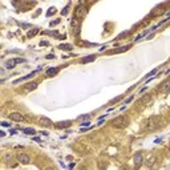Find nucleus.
I'll return each mask as SVG.
<instances>
[{
    "label": "nucleus",
    "instance_id": "nucleus-23",
    "mask_svg": "<svg viewBox=\"0 0 170 170\" xmlns=\"http://www.w3.org/2000/svg\"><path fill=\"white\" fill-rule=\"evenodd\" d=\"M68 9H69V5H66V7L64 8V9H62V11H61V15H62V16H65L66 13H68Z\"/></svg>",
    "mask_w": 170,
    "mask_h": 170
},
{
    "label": "nucleus",
    "instance_id": "nucleus-7",
    "mask_svg": "<svg viewBox=\"0 0 170 170\" xmlns=\"http://www.w3.org/2000/svg\"><path fill=\"white\" fill-rule=\"evenodd\" d=\"M16 62H25V60H24V58H11V60L5 61V68H8V69L15 68Z\"/></svg>",
    "mask_w": 170,
    "mask_h": 170
},
{
    "label": "nucleus",
    "instance_id": "nucleus-27",
    "mask_svg": "<svg viewBox=\"0 0 170 170\" xmlns=\"http://www.w3.org/2000/svg\"><path fill=\"white\" fill-rule=\"evenodd\" d=\"M53 57H54L53 54H46V56H45V58H46V60H50V58H53Z\"/></svg>",
    "mask_w": 170,
    "mask_h": 170
},
{
    "label": "nucleus",
    "instance_id": "nucleus-17",
    "mask_svg": "<svg viewBox=\"0 0 170 170\" xmlns=\"http://www.w3.org/2000/svg\"><path fill=\"white\" fill-rule=\"evenodd\" d=\"M58 48H60V49H64V50H72L73 49V45H70V44H60Z\"/></svg>",
    "mask_w": 170,
    "mask_h": 170
},
{
    "label": "nucleus",
    "instance_id": "nucleus-20",
    "mask_svg": "<svg viewBox=\"0 0 170 170\" xmlns=\"http://www.w3.org/2000/svg\"><path fill=\"white\" fill-rule=\"evenodd\" d=\"M24 133H25V134H35L36 131H35V129H32V127H27V129H24Z\"/></svg>",
    "mask_w": 170,
    "mask_h": 170
},
{
    "label": "nucleus",
    "instance_id": "nucleus-28",
    "mask_svg": "<svg viewBox=\"0 0 170 170\" xmlns=\"http://www.w3.org/2000/svg\"><path fill=\"white\" fill-rule=\"evenodd\" d=\"M0 125H1V126H11V124H8V122H4V121H3V122H1Z\"/></svg>",
    "mask_w": 170,
    "mask_h": 170
},
{
    "label": "nucleus",
    "instance_id": "nucleus-26",
    "mask_svg": "<svg viewBox=\"0 0 170 170\" xmlns=\"http://www.w3.org/2000/svg\"><path fill=\"white\" fill-rule=\"evenodd\" d=\"M120 100H121V97H116V98H113V100L110 101V102L113 104V102H117V101H120Z\"/></svg>",
    "mask_w": 170,
    "mask_h": 170
},
{
    "label": "nucleus",
    "instance_id": "nucleus-5",
    "mask_svg": "<svg viewBox=\"0 0 170 170\" xmlns=\"http://www.w3.org/2000/svg\"><path fill=\"white\" fill-rule=\"evenodd\" d=\"M16 158H17V162L21 163V165H28V163H31V157L25 153H19V154L16 155Z\"/></svg>",
    "mask_w": 170,
    "mask_h": 170
},
{
    "label": "nucleus",
    "instance_id": "nucleus-9",
    "mask_svg": "<svg viewBox=\"0 0 170 170\" xmlns=\"http://www.w3.org/2000/svg\"><path fill=\"white\" fill-rule=\"evenodd\" d=\"M52 124H53L52 120L48 118V117H41V118H39V125H41L42 127H44V126H50Z\"/></svg>",
    "mask_w": 170,
    "mask_h": 170
},
{
    "label": "nucleus",
    "instance_id": "nucleus-8",
    "mask_svg": "<svg viewBox=\"0 0 170 170\" xmlns=\"http://www.w3.org/2000/svg\"><path fill=\"white\" fill-rule=\"evenodd\" d=\"M158 90L161 93H169L170 92V80H166V81H163L162 84L159 85Z\"/></svg>",
    "mask_w": 170,
    "mask_h": 170
},
{
    "label": "nucleus",
    "instance_id": "nucleus-13",
    "mask_svg": "<svg viewBox=\"0 0 170 170\" xmlns=\"http://www.w3.org/2000/svg\"><path fill=\"white\" fill-rule=\"evenodd\" d=\"M72 27H73V33H76L77 35L78 31H80V21H78L77 19H73V21H72Z\"/></svg>",
    "mask_w": 170,
    "mask_h": 170
},
{
    "label": "nucleus",
    "instance_id": "nucleus-6",
    "mask_svg": "<svg viewBox=\"0 0 170 170\" xmlns=\"http://www.w3.org/2000/svg\"><path fill=\"white\" fill-rule=\"evenodd\" d=\"M8 118L11 121H13V122H21V121L24 120L23 114H21V113H17V112L9 113V114H8Z\"/></svg>",
    "mask_w": 170,
    "mask_h": 170
},
{
    "label": "nucleus",
    "instance_id": "nucleus-4",
    "mask_svg": "<svg viewBox=\"0 0 170 170\" xmlns=\"http://www.w3.org/2000/svg\"><path fill=\"white\" fill-rule=\"evenodd\" d=\"M158 126H159V118L158 117H151V118H149V121H147V129H149V130L153 131Z\"/></svg>",
    "mask_w": 170,
    "mask_h": 170
},
{
    "label": "nucleus",
    "instance_id": "nucleus-18",
    "mask_svg": "<svg viewBox=\"0 0 170 170\" xmlns=\"http://www.w3.org/2000/svg\"><path fill=\"white\" fill-rule=\"evenodd\" d=\"M155 161H157V159H155V157H154V155H151L150 158H149V159L146 161V167H151L153 165H154Z\"/></svg>",
    "mask_w": 170,
    "mask_h": 170
},
{
    "label": "nucleus",
    "instance_id": "nucleus-22",
    "mask_svg": "<svg viewBox=\"0 0 170 170\" xmlns=\"http://www.w3.org/2000/svg\"><path fill=\"white\" fill-rule=\"evenodd\" d=\"M146 33H149V31H143L142 33H141V35H138V36H137V37H135V41H138V40H141V39H142V37H143V36L146 35Z\"/></svg>",
    "mask_w": 170,
    "mask_h": 170
},
{
    "label": "nucleus",
    "instance_id": "nucleus-15",
    "mask_svg": "<svg viewBox=\"0 0 170 170\" xmlns=\"http://www.w3.org/2000/svg\"><path fill=\"white\" fill-rule=\"evenodd\" d=\"M58 68H50V69H48L46 70V74L49 76V77H52V76H56V74L58 73Z\"/></svg>",
    "mask_w": 170,
    "mask_h": 170
},
{
    "label": "nucleus",
    "instance_id": "nucleus-32",
    "mask_svg": "<svg viewBox=\"0 0 170 170\" xmlns=\"http://www.w3.org/2000/svg\"><path fill=\"white\" fill-rule=\"evenodd\" d=\"M44 170H56L54 167H52V166H49V167H46V169H44Z\"/></svg>",
    "mask_w": 170,
    "mask_h": 170
},
{
    "label": "nucleus",
    "instance_id": "nucleus-25",
    "mask_svg": "<svg viewBox=\"0 0 170 170\" xmlns=\"http://www.w3.org/2000/svg\"><path fill=\"white\" fill-rule=\"evenodd\" d=\"M155 72H157V68H155V69H153L151 72H149V73H147V76H154Z\"/></svg>",
    "mask_w": 170,
    "mask_h": 170
},
{
    "label": "nucleus",
    "instance_id": "nucleus-11",
    "mask_svg": "<svg viewBox=\"0 0 170 170\" xmlns=\"http://www.w3.org/2000/svg\"><path fill=\"white\" fill-rule=\"evenodd\" d=\"M39 69H36V70H33L32 73H29V74H27V76H24V77H21V78H17V80H15L13 81V84H17V82H21V81H24V80H28V78H31V77H33L35 76V73L37 72Z\"/></svg>",
    "mask_w": 170,
    "mask_h": 170
},
{
    "label": "nucleus",
    "instance_id": "nucleus-10",
    "mask_svg": "<svg viewBox=\"0 0 170 170\" xmlns=\"http://www.w3.org/2000/svg\"><path fill=\"white\" fill-rule=\"evenodd\" d=\"M70 124H72V121H60V122H56L54 126L57 129H64V127H69Z\"/></svg>",
    "mask_w": 170,
    "mask_h": 170
},
{
    "label": "nucleus",
    "instance_id": "nucleus-21",
    "mask_svg": "<svg viewBox=\"0 0 170 170\" xmlns=\"http://www.w3.org/2000/svg\"><path fill=\"white\" fill-rule=\"evenodd\" d=\"M37 29H32V31L28 32V37H33V36H36V33H37Z\"/></svg>",
    "mask_w": 170,
    "mask_h": 170
},
{
    "label": "nucleus",
    "instance_id": "nucleus-1",
    "mask_svg": "<svg viewBox=\"0 0 170 170\" xmlns=\"http://www.w3.org/2000/svg\"><path fill=\"white\" fill-rule=\"evenodd\" d=\"M110 125H112L113 127L124 129V127H126L127 125H129V120H127L125 116H118V117H116V118H113V120L110 121Z\"/></svg>",
    "mask_w": 170,
    "mask_h": 170
},
{
    "label": "nucleus",
    "instance_id": "nucleus-12",
    "mask_svg": "<svg viewBox=\"0 0 170 170\" xmlns=\"http://www.w3.org/2000/svg\"><path fill=\"white\" fill-rule=\"evenodd\" d=\"M37 88V82H28L25 86H24V90L25 92H31V90H35Z\"/></svg>",
    "mask_w": 170,
    "mask_h": 170
},
{
    "label": "nucleus",
    "instance_id": "nucleus-2",
    "mask_svg": "<svg viewBox=\"0 0 170 170\" xmlns=\"http://www.w3.org/2000/svg\"><path fill=\"white\" fill-rule=\"evenodd\" d=\"M85 13H86V7L82 3H80L76 7V9H74V19H77V20L82 19L85 16Z\"/></svg>",
    "mask_w": 170,
    "mask_h": 170
},
{
    "label": "nucleus",
    "instance_id": "nucleus-24",
    "mask_svg": "<svg viewBox=\"0 0 170 170\" xmlns=\"http://www.w3.org/2000/svg\"><path fill=\"white\" fill-rule=\"evenodd\" d=\"M54 12H56V9H54V8H49V12L46 13V16H50L52 13H54Z\"/></svg>",
    "mask_w": 170,
    "mask_h": 170
},
{
    "label": "nucleus",
    "instance_id": "nucleus-31",
    "mask_svg": "<svg viewBox=\"0 0 170 170\" xmlns=\"http://www.w3.org/2000/svg\"><path fill=\"white\" fill-rule=\"evenodd\" d=\"M131 100H133V96H131V97H129V98H127V100L126 101H125V102H126V104H127V102H130V101Z\"/></svg>",
    "mask_w": 170,
    "mask_h": 170
},
{
    "label": "nucleus",
    "instance_id": "nucleus-30",
    "mask_svg": "<svg viewBox=\"0 0 170 170\" xmlns=\"http://www.w3.org/2000/svg\"><path fill=\"white\" fill-rule=\"evenodd\" d=\"M40 45H48V41H41V42H40Z\"/></svg>",
    "mask_w": 170,
    "mask_h": 170
},
{
    "label": "nucleus",
    "instance_id": "nucleus-3",
    "mask_svg": "<svg viewBox=\"0 0 170 170\" xmlns=\"http://www.w3.org/2000/svg\"><path fill=\"white\" fill-rule=\"evenodd\" d=\"M133 162H134V169H139V167L142 166L143 155L141 151H138V153H135V154L133 155Z\"/></svg>",
    "mask_w": 170,
    "mask_h": 170
},
{
    "label": "nucleus",
    "instance_id": "nucleus-29",
    "mask_svg": "<svg viewBox=\"0 0 170 170\" xmlns=\"http://www.w3.org/2000/svg\"><path fill=\"white\" fill-rule=\"evenodd\" d=\"M33 141H36V142H41V139H40L39 137H33Z\"/></svg>",
    "mask_w": 170,
    "mask_h": 170
},
{
    "label": "nucleus",
    "instance_id": "nucleus-33",
    "mask_svg": "<svg viewBox=\"0 0 170 170\" xmlns=\"http://www.w3.org/2000/svg\"><path fill=\"white\" fill-rule=\"evenodd\" d=\"M169 145H170V143H169Z\"/></svg>",
    "mask_w": 170,
    "mask_h": 170
},
{
    "label": "nucleus",
    "instance_id": "nucleus-14",
    "mask_svg": "<svg viewBox=\"0 0 170 170\" xmlns=\"http://www.w3.org/2000/svg\"><path fill=\"white\" fill-rule=\"evenodd\" d=\"M96 60V54H90V56H88V57H84L82 58V64H88V62H92Z\"/></svg>",
    "mask_w": 170,
    "mask_h": 170
},
{
    "label": "nucleus",
    "instance_id": "nucleus-19",
    "mask_svg": "<svg viewBox=\"0 0 170 170\" xmlns=\"http://www.w3.org/2000/svg\"><path fill=\"white\" fill-rule=\"evenodd\" d=\"M150 101H151V96H150V94H146V96H143L142 98H141V102H142V104H149Z\"/></svg>",
    "mask_w": 170,
    "mask_h": 170
},
{
    "label": "nucleus",
    "instance_id": "nucleus-16",
    "mask_svg": "<svg viewBox=\"0 0 170 170\" xmlns=\"http://www.w3.org/2000/svg\"><path fill=\"white\" fill-rule=\"evenodd\" d=\"M131 45H125V46H121V48H117V49L113 50V53H121V52H125V50L130 49Z\"/></svg>",
    "mask_w": 170,
    "mask_h": 170
}]
</instances>
